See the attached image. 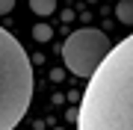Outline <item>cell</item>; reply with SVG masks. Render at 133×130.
I'll return each mask as SVG.
<instances>
[{
    "instance_id": "6da1fadb",
    "label": "cell",
    "mask_w": 133,
    "mask_h": 130,
    "mask_svg": "<svg viewBox=\"0 0 133 130\" xmlns=\"http://www.w3.org/2000/svg\"><path fill=\"white\" fill-rule=\"evenodd\" d=\"M77 130H133V33L89 77L77 106Z\"/></svg>"
},
{
    "instance_id": "7a4b0ae2",
    "label": "cell",
    "mask_w": 133,
    "mask_h": 130,
    "mask_svg": "<svg viewBox=\"0 0 133 130\" xmlns=\"http://www.w3.org/2000/svg\"><path fill=\"white\" fill-rule=\"evenodd\" d=\"M33 101V62L9 30L0 27V130H15Z\"/></svg>"
},
{
    "instance_id": "3957f363",
    "label": "cell",
    "mask_w": 133,
    "mask_h": 130,
    "mask_svg": "<svg viewBox=\"0 0 133 130\" xmlns=\"http://www.w3.org/2000/svg\"><path fill=\"white\" fill-rule=\"evenodd\" d=\"M112 44H109L107 33H101L95 27L74 30L62 44V62L74 77H92L101 68V62L109 56Z\"/></svg>"
},
{
    "instance_id": "277c9868",
    "label": "cell",
    "mask_w": 133,
    "mask_h": 130,
    "mask_svg": "<svg viewBox=\"0 0 133 130\" xmlns=\"http://www.w3.org/2000/svg\"><path fill=\"white\" fill-rule=\"evenodd\" d=\"M115 15H118L121 24L133 27V0H118V3H115Z\"/></svg>"
},
{
    "instance_id": "5b68a950",
    "label": "cell",
    "mask_w": 133,
    "mask_h": 130,
    "mask_svg": "<svg viewBox=\"0 0 133 130\" xmlns=\"http://www.w3.org/2000/svg\"><path fill=\"white\" fill-rule=\"evenodd\" d=\"M30 9L44 18V15H53V9H56V0H30Z\"/></svg>"
},
{
    "instance_id": "8992f818",
    "label": "cell",
    "mask_w": 133,
    "mask_h": 130,
    "mask_svg": "<svg viewBox=\"0 0 133 130\" xmlns=\"http://www.w3.org/2000/svg\"><path fill=\"white\" fill-rule=\"evenodd\" d=\"M33 36H36V42H48L50 36H53V30H50L48 24H36V27H33Z\"/></svg>"
},
{
    "instance_id": "52a82bcc",
    "label": "cell",
    "mask_w": 133,
    "mask_h": 130,
    "mask_svg": "<svg viewBox=\"0 0 133 130\" xmlns=\"http://www.w3.org/2000/svg\"><path fill=\"white\" fill-rule=\"evenodd\" d=\"M12 6H15V0H0V15L12 12Z\"/></svg>"
}]
</instances>
